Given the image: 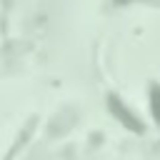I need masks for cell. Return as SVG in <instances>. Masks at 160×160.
<instances>
[{
    "label": "cell",
    "mask_w": 160,
    "mask_h": 160,
    "mask_svg": "<svg viewBox=\"0 0 160 160\" xmlns=\"http://www.w3.org/2000/svg\"><path fill=\"white\" fill-rule=\"evenodd\" d=\"M110 105H112V110H115V112H118V115L122 118V122H125V125H132L135 130H140V125L135 122V118H132L130 112H125V110H122V108L118 105V98H110Z\"/></svg>",
    "instance_id": "obj_1"
},
{
    "label": "cell",
    "mask_w": 160,
    "mask_h": 160,
    "mask_svg": "<svg viewBox=\"0 0 160 160\" xmlns=\"http://www.w3.org/2000/svg\"><path fill=\"white\" fill-rule=\"evenodd\" d=\"M152 98H155V100H152V115H155V120L160 122V90H155Z\"/></svg>",
    "instance_id": "obj_2"
}]
</instances>
